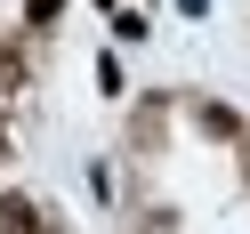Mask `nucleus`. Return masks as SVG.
Listing matches in <instances>:
<instances>
[{"mask_svg": "<svg viewBox=\"0 0 250 234\" xmlns=\"http://www.w3.org/2000/svg\"><path fill=\"white\" fill-rule=\"evenodd\" d=\"M0 234H41V218H33L24 194H0Z\"/></svg>", "mask_w": 250, "mask_h": 234, "instance_id": "f257e3e1", "label": "nucleus"}, {"mask_svg": "<svg viewBox=\"0 0 250 234\" xmlns=\"http://www.w3.org/2000/svg\"><path fill=\"white\" fill-rule=\"evenodd\" d=\"M57 8H65V0H24V17H33V24H49Z\"/></svg>", "mask_w": 250, "mask_h": 234, "instance_id": "f03ea898", "label": "nucleus"}]
</instances>
